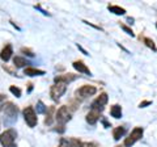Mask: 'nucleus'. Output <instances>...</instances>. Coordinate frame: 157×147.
I'll return each mask as SVG.
<instances>
[{
  "mask_svg": "<svg viewBox=\"0 0 157 147\" xmlns=\"http://www.w3.org/2000/svg\"><path fill=\"white\" fill-rule=\"evenodd\" d=\"M18 114V108L13 102H7L4 105V124L11 125L17 120Z\"/></svg>",
  "mask_w": 157,
  "mask_h": 147,
  "instance_id": "f257e3e1",
  "label": "nucleus"
},
{
  "mask_svg": "<svg viewBox=\"0 0 157 147\" xmlns=\"http://www.w3.org/2000/svg\"><path fill=\"white\" fill-rule=\"evenodd\" d=\"M17 137L16 130L13 129H8L6 130L4 133L0 135V143L3 145V147H11L14 145V139Z\"/></svg>",
  "mask_w": 157,
  "mask_h": 147,
  "instance_id": "f03ea898",
  "label": "nucleus"
},
{
  "mask_svg": "<svg viewBox=\"0 0 157 147\" xmlns=\"http://www.w3.org/2000/svg\"><path fill=\"white\" fill-rule=\"evenodd\" d=\"M55 118H56L59 125L64 126L67 122L71 120V112H70V109H68V106H60L59 108V109L56 110V113H55Z\"/></svg>",
  "mask_w": 157,
  "mask_h": 147,
  "instance_id": "7ed1b4c3",
  "label": "nucleus"
},
{
  "mask_svg": "<svg viewBox=\"0 0 157 147\" xmlns=\"http://www.w3.org/2000/svg\"><path fill=\"white\" fill-rule=\"evenodd\" d=\"M66 91H67V84H64V83H55L50 88V96L54 101H58L66 93Z\"/></svg>",
  "mask_w": 157,
  "mask_h": 147,
  "instance_id": "20e7f679",
  "label": "nucleus"
},
{
  "mask_svg": "<svg viewBox=\"0 0 157 147\" xmlns=\"http://www.w3.org/2000/svg\"><path fill=\"white\" fill-rule=\"evenodd\" d=\"M143 133H144L143 127H135V129L131 131V134L124 139V146L126 147H130V146H132L134 143H136V142L139 141L141 137H143Z\"/></svg>",
  "mask_w": 157,
  "mask_h": 147,
  "instance_id": "39448f33",
  "label": "nucleus"
},
{
  "mask_svg": "<svg viewBox=\"0 0 157 147\" xmlns=\"http://www.w3.org/2000/svg\"><path fill=\"white\" fill-rule=\"evenodd\" d=\"M24 118H25L29 127H34L38 122L37 114H36V112H34V109L32 106H26L25 109H24Z\"/></svg>",
  "mask_w": 157,
  "mask_h": 147,
  "instance_id": "423d86ee",
  "label": "nucleus"
},
{
  "mask_svg": "<svg viewBox=\"0 0 157 147\" xmlns=\"http://www.w3.org/2000/svg\"><path fill=\"white\" fill-rule=\"evenodd\" d=\"M107 100H109V97H107L106 93H101L100 96L97 97V99L92 102V110H96V112H102L105 109V105L107 104Z\"/></svg>",
  "mask_w": 157,
  "mask_h": 147,
  "instance_id": "0eeeda50",
  "label": "nucleus"
},
{
  "mask_svg": "<svg viewBox=\"0 0 157 147\" xmlns=\"http://www.w3.org/2000/svg\"><path fill=\"white\" fill-rule=\"evenodd\" d=\"M97 92V88L93 87V85H82L81 88H78L76 91V96H80L82 99L85 97H89V96H93Z\"/></svg>",
  "mask_w": 157,
  "mask_h": 147,
  "instance_id": "6e6552de",
  "label": "nucleus"
},
{
  "mask_svg": "<svg viewBox=\"0 0 157 147\" xmlns=\"http://www.w3.org/2000/svg\"><path fill=\"white\" fill-rule=\"evenodd\" d=\"M73 68L78 72H82V74H86V75H90V70L86 67V65L82 61H75L73 62Z\"/></svg>",
  "mask_w": 157,
  "mask_h": 147,
  "instance_id": "1a4fd4ad",
  "label": "nucleus"
},
{
  "mask_svg": "<svg viewBox=\"0 0 157 147\" xmlns=\"http://www.w3.org/2000/svg\"><path fill=\"white\" fill-rule=\"evenodd\" d=\"M76 75L73 74H66V75H60V76H56L55 77V83H64V84H68L70 81H73L76 79Z\"/></svg>",
  "mask_w": 157,
  "mask_h": 147,
  "instance_id": "9d476101",
  "label": "nucleus"
},
{
  "mask_svg": "<svg viewBox=\"0 0 157 147\" xmlns=\"http://www.w3.org/2000/svg\"><path fill=\"white\" fill-rule=\"evenodd\" d=\"M12 54H13L12 46H11V45H7V46L2 50V53H0V58H2V59H3L4 62H8L9 59H11Z\"/></svg>",
  "mask_w": 157,
  "mask_h": 147,
  "instance_id": "9b49d317",
  "label": "nucleus"
},
{
  "mask_svg": "<svg viewBox=\"0 0 157 147\" xmlns=\"http://www.w3.org/2000/svg\"><path fill=\"white\" fill-rule=\"evenodd\" d=\"M100 112H96V110H90L89 113L86 114V122L90 125H94L96 122L100 120Z\"/></svg>",
  "mask_w": 157,
  "mask_h": 147,
  "instance_id": "f8f14e48",
  "label": "nucleus"
},
{
  "mask_svg": "<svg viewBox=\"0 0 157 147\" xmlns=\"http://www.w3.org/2000/svg\"><path fill=\"white\" fill-rule=\"evenodd\" d=\"M24 74L28 76H38V75H45V71L38 70V68H33V67H26L24 70Z\"/></svg>",
  "mask_w": 157,
  "mask_h": 147,
  "instance_id": "ddd939ff",
  "label": "nucleus"
},
{
  "mask_svg": "<svg viewBox=\"0 0 157 147\" xmlns=\"http://www.w3.org/2000/svg\"><path fill=\"white\" fill-rule=\"evenodd\" d=\"M124 134H126V127H123V126H118L113 130V138L115 141H119Z\"/></svg>",
  "mask_w": 157,
  "mask_h": 147,
  "instance_id": "4468645a",
  "label": "nucleus"
},
{
  "mask_svg": "<svg viewBox=\"0 0 157 147\" xmlns=\"http://www.w3.org/2000/svg\"><path fill=\"white\" fill-rule=\"evenodd\" d=\"M54 112H55V108L54 106H48L46 110V118H45V124L46 125H51L54 121Z\"/></svg>",
  "mask_w": 157,
  "mask_h": 147,
  "instance_id": "2eb2a0df",
  "label": "nucleus"
},
{
  "mask_svg": "<svg viewBox=\"0 0 157 147\" xmlns=\"http://www.w3.org/2000/svg\"><path fill=\"white\" fill-rule=\"evenodd\" d=\"M13 65H14V67H25L26 65H30L25 58H22V57H14L13 58Z\"/></svg>",
  "mask_w": 157,
  "mask_h": 147,
  "instance_id": "dca6fc26",
  "label": "nucleus"
},
{
  "mask_svg": "<svg viewBox=\"0 0 157 147\" xmlns=\"http://www.w3.org/2000/svg\"><path fill=\"white\" fill-rule=\"evenodd\" d=\"M110 114L114 118H121L122 117V108L119 105H113L110 109Z\"/></svg>",
  "mask_w": 157,
  "mask_h": 147,
  "instance_id": "f3484780",
  "label": "nucleus"
},
{
  "mask_svg": "<svg viewBox=\"0 0 157 147\" xmlns=\"http://www.w3.org/2000/svg\"><path fill=\"white\" fill-rule=\"evenodd\" d=\"M107 8H109L110 12H113L114 14H118V16H122V14L126 13V9L122 8V7H119V6H109Z\"/></svg>",
  "mask_w": 157,
  "mask_h": 147,
  "instance_id": "a211bd4d",
  "label": "nucleus"
},
{
  "mask_svg": "<svg viewBox=\"0 0 157 147\" xmlns=\"http://www.w3.org/2000/svg\"><path fill=\"white\" fill-rule=\"evenodd\" d=\"M143 42L145 43L147 46H148L149 49H152L153 51H157V47H156V45H155V42L151 40V38H148V37H144L143 38Z\"/></svg>",
  "mask_w": 157,
  "mask_h": 147,
  "instance_id": "6ab92c4d",
  "label": "nucleus"
},
{
  "mask_svg": "<svg viewBox=\"0 0 157 147\" xmlns=\"http://www.w3.org/2000/svg\"><path fill=\"white\" fill-rule=\"evenodd\" d=\"M46 110H47V106H45V104H43L42 101H38L37 102V113L43 114V113H46Z\"/></svg>",
  "mask_w": 157,
  "mask_h": 147,
  "instance_id": "aec40b11",
  "label": "nucleus"
},
{
  "mask_svg": "<svg viewBox=\"0 0 157 147\" xmlns=\"http://www.w3.org/2000/svg\"><path fill=\"white\" fill-rule=\"evenodd\" d=\"M68 143H70V147H81L82 143L80 139H76V138H70L68 139Z\"/></svg>",
  "mask_w": 157,
  "mask_h": 147,
  "instance_id": "412c9836",
  "label": "nucleus"
},
{
  "mask_svg": "<svg viewBox=\"0 0 157 147\" xmlns=\"http://www.w3.org/2000/svg\"><path fill=\"white\" fill-rule=\"evenodd\" d=\"M9 91H11L12 93H13L14 96H16V97H21V89H20V88L12 85L11 88H9Z\"/></svg>",
  "mask_w": 157,
  "mask_h": 147,
  "instance_id": "4be33fe9",
  "label": "nucleus"
},
{
  "mask_svg": "<svg viewBox=\"0 0 157 147\" xmlns=\"http://www.w3.org/2000/svg\"><path fill=\"white\" fill-rule=\"evenodd\" d=\"M121 28L122 29H123V30L127 33V34H130V36L131 37H134L135 36V34H134V32H132V29L131 28H128V26H126V25H123V24H122V25H121Z\"/></svg>",
  "mask_w": 157,
  "mask_h": 147,
  "instance_id": "5701e85b",
  "label": "nucleus"
},
{
  "mask_svg": "<svg viewBox=\"0 0 157 147\" xmlns=\"http://www.w3.org/2000/svg\"><path fill=\"white\" fill-rule=\"evenodd\" d=\"M21 53L26 54L28 57H34V53L30 50V49H25V47H22V49H21Z\"/></svg>",
  "mask_w": 157,
  "mask_h": 147,
  "instance_id": "b1692460",
  "label": "nucleus"
},
{
  "mask_svg": "<svg viewBox=\"0 0 157 147\" xmlns=\"http://www.w3.org/2000/svg\"><path fill=\"white\" fill-rule=\"evenodd\" d=\"M81 147H98V145L93 143V142H85V143H82Z\"/></svg>",
  "mask_w": 157,
  "mask_h": 147,
  "instance_id": "393cba45",
  "label": "nucleus"
},
{
  "mask_svg": "<svg viewBox=\"0 0 157 147\" xmlns=\"http://www.w3.org/2000/svg\"><path fill=\"white\" fill-rule=\"evenodd\" d=\"M4 102H6V96H4V95H0V112H2L3 106H4Z\"/></svg>",
  "mask_w": 157,
  "mask_h": 147,
  "instance_id": "a878e982",
  "label": "nucleus"
},
{
  "mask_svg": "<svg viewBox=\"0 0 157 147\" xmlns=\"http://www.w3.org/2000/svg\"><path fill=\"white\" fill-rule=\"evenodd\" d=\"M59 147H70V143H68V139H64L63 138L62 141H60V146Z\"/></svg>",
  "mask_w": 157,
  "mask_h": 147,
  "instance_id": "bb28decb",
  "label": "nucleus"
},
{
  "mask_svg": "<svg viewBox=\"0 0 157 147\" xmlns=\"http://www.w3.org/2000/svg\"><path fill=\"white\" fill-rule=\"evenodd\" d=\"M147 105H151V101H143V102H140L139 108H145Z\"/></svg>",
  "mask_w": 157,
  "mask_h": 147,
  "instance_id": "cd10ccee",
  "label": "nucleus"
},
{
  "mask_svg": "<svg viewBox=\"0 0 157 147\" xmlns=\"http://www.w3.org/2000/svg\"><path fill=\"white\" fill-rule=\"evenodd\" d=\"M11 147H16V145H13V146H11Z\"/></svg>",
  "mask_w": 157,
  "mask_h": 147,
  "instance_id": "c85d7f7f",
  "label": "nucleus"
},
{
  "mask_svg": "<svg viewBox=\"0 0 157 147\" xmlns=\"http://www.w3.org/2000/svg\"><path fill=\"white\" fill-rule=\"evenodd\" d=\"M117 147H123V146H117Z\"/></svg>",
  "mask_w": 157,
  "mask_h": 147,
  "instance_id": "c756f323",
  "label": "nucleus"
},
{
  "mask_svg": "<svg viewBox=\"0 0 157 147\" xmlns=\"http://www.w3.org/2000/svg\"><path fill=\"white\" fill-rule=\"evenodd\" d=\"M156 28H157V24H156Z\"/></svg>",
  "mask_w": 157,
  "mask_h": 147,
  "instance_id": "7c9ffc66",
  "label": "nucleus"
}]
</instances>
